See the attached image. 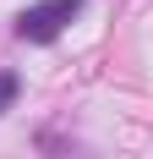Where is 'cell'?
<instances>
[{
    "label": "cell",
    "mask_w": 153,
    "mask_h": 159,
    "mask_svg": "<svg viewBox=\"0 0 153 159\" xmlns=\"http://www.w3.org/2000/svg\"><path fill=\"white\" fill-rule=\"evenodd\" d=\"M82 6H88V0H38V6H28V11L16 16V39H28V44H55L76 16H82Z\"/></svg>",
    "instance_id": "obj_1"
},
{
    "label": "cell",
    "mask_w": 153,
    "mask_h": 159,
    "mask_svg": "<svg viewBox=\"0 0 153 159\" xmlns=\"http://www.w3.org/2000/svg\"><path fill=\"white\" fill-rule=\"evenodd\" d=\"M16 93H22V77H16V71H0V115L16 104Z\"/></svg>",
    "instance_id": "obj_2"
}]
</instances>
